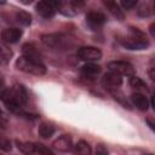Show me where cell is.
Returning a JSON list of instances; mask_svg holds the SVG:
<instances>
[{"label":"cell","instance_id":"obj_26","mask_svg":"<svg viewBox=\"0 0 155 155\" xmlns=\"http://www.w3.org/2000/svg\"><path fill=\"white\" fill-rule=\"evenodd\" d=\"M1 115H2V114H1V111H0V116H1Z\"/></svg>","mask_w":155,"mask_h":155},{"label":"cell","instance_id":"obj_6","mask_svg":"<svg viewBox=\"0 0 155 155\" xmlns=\"http://www.w3.org/2000/svg\"><path fill=\"white\" fill-rule=\"evenodd\" d=\"M76 56L81 61H85L87 63H94L96 61L101 59L102 52L97 47H93V46H84V47H80L78 50Z\"/></svg>","mask_w":155,"mask_h":155},{"label":"cell","instance_id":"obj_11","mask_svg":"<svg viewBox=\"0 0 155 155\" xmlns=\"http://www.w3.org/2000/svg\"><path fill=\"white\" fill-rule=\"evenodd\" d=\"M22 36V30L18 28H6L1 31V39L2 41L7 44H15L17 42Z\"/></svg>","mask_w":155,"mask_h":155},{"label":"cell","instance_id":"obj_27","mask_svg":"<svg viewBox=\"0 0 155 155\" xmlns=\"http://www.w3.org/2000/svg\"><path fill=\"white\" fill-rule=\"evenodd\" d=\"M147 155H151V154H147Z\"/></svg>","mask_w":155,"mask_h":155},{"label":"cell","instance_id":"obj_23","mask_svg":"<svg viewBox=\"0 0 155 155\" xmlns=\"http://www.w3.org/2000/svg\"><path fill=\"white\" fill-rule=\"evenodd\" d=\"M94 155H109L107 148L103 145V144H98L97 145V149H96V154Z\"/></svg>","mask_w":155,"mask_h":155},{"label":"cell","instance_id":"obj_19","mask_svg":"<svg viewBox=\"0 0 155 155\" xmlns=\"http://www.w3.org/2000/svg\"><path fill=\"white\" fill-rule=\"evenodd\" d=\"M130 85L133 87V88H136L137 91H145V92H148V86H147V84L142 80V79H139V78H137V76H131V79H130Z\"/></svg>","mask_w":155,"mask_h":155},{"label":"cell","instance_id":"obj_4","mask_svg":"<svg viewBox=\"0 0 155 155\" xmlns=\"http://www.w3.org/2000/svg\"><path fill=\"white\" fill-rule=\"evenodd\" d=\"M18 149L24 155H54L51 149L39 143H29V142H17Z\"/></svg>","mask_w":155,"mask_h":155},{"label":"cell","instance_id":"obj_25","mask_svg":"<svg viewBox=\"0 0 155 155\" xmlns=\"http://www.w3.org/2000/svg\"><path fill=\"white\" fill-rule=\"evenodd\" d=\"M4 85H5V79H4V75L0 74V90L4 88Z\"/></svg>","mask_w":155,"mask_h":155},{"label":"cell","instance_id":"obj_2","mask_svg":"<svg viewBox=\"0 0 155 155\" xmlns=\"http://www.w3.org/2000/svg\"><path fill=\"white\" fill-rule=\"evenodd\" d=\"M121 44L128 50H144L149 46L145 34L138 28H130L128 34L121 39Z\"/></svg>","mask_w":155,"mask_h":155},{"label":"cell","instance_id":"obj_13","mask_svg":"<svg viewBox=\"0 0 155 155\" xmlns=\"http://www.w3.org/2000/svg\"><path fill=\"white\" fill-rule=\"evenodd\" d=\"M107 21V17L101 13V12H88L86 15V22L91 25V27H101L102 24H104Z\"/></svg>","mask_w":155,"mask_h":155},{"label":"cell","instance_id":"obj_12","mask_svg":"<svg viewBox=\"0 0 155 155\" xmlns=\"http://www.w3.org/2000/svg\"><path fill=\"white\" fill-rule=\"evenodd\" d=\"M53 147L59 150V151H70L74 145H73V140L71 137L68 134H63L61 137H58L54 142H53Z\"/></svg>","mask_w":155,"mask_h":155},{"label":"cell","instance_id":"obj_21","mask_svg":"<svg viewBox=\"0 0 155 155\" xmlns=\"http://www.w3.org/2000/svg\"><path fill=\"white\" fill-rule=\"evenodd\" d=\"M16 18H17L18 23H21L23 25H29L31 23V16L27 11H19V12H17L16 13Z\"/></svg>","mask_w":155,"mask_h":155},{"label":"cell","instance_id":"obj_7","mask_svg":"<svg viewBox=\"0 0 155 155\" xmlns=\"http://www.w3.org/2000/svg\"><path fill=\"white\" fill-rule=\"evenodd\" d=\"M82 6V2H78V1H73V0H68V1H58V7L57 10L68 17L71 16H76L80 12V7Z\"/></svg>","mask_w":155,"mask_h":155},{"label":"cell","instance_id":"obj_16","mask_svg":"<svg viewBox=\"0 0 155 155\" xmlns=\"http://www.w3.org/2000/svg\"><path fill=\"white\" fill-rule=\"evenodd\" d=\"M74 151L76 155H91L92 149H91V145L86 140L81 139L74 145Z\"/></svg>","mask_w":155,"mask_h":155},{"label":"cell","instance_id":"obj_17","mask_svg":"<svg viewBox=\"0 0 155 155\" xmlns=\"http://www.w3.org/2000/svg\"><path fill=\"white\" fill-rule=\"evenodd\" d=\"M104 5H105V7H107V8H108V10H109L116 18H119V19H122V18H124L122 10L120 8V6H119L117 2L108 0V1H104Z\"/></svg>","mask_w":155,"mask_h":155},{"label":"cell","instance_id":"obj_10","mask_svg":"<svg viewBox=\"0 0 155 155\" xmlns=\"http://www.w3.org/2000/svg\"><path fill=\"white\" fill-rule=\"evenodd\" d=\"M102 84L105 88L108 90H116L121 84H122V78L115 73H111L109 71L108 74H105L103 76V80H102Z\"/></svg>","mask_w":155,"mask_h":155},{"label":"cell","instance_id":"obj_1","mask_svg":"<svg viewBox=\"0 0 155 155\" xmlns=\"http://www.w3.org/2000/svg\"><path fill=\"white\" fill-rule=\"evenodd\" d=\"M0 99L10 111L25 115L22 108L28 102V93L23 86L16 85L12 88H2L0 91Z\"/></svg>","mask_w":155,"mask_h":155},{"label":"cell","instance_id":"obj_20","mask_svg":"<svg viewBox=\"0 0 155 155\" xmlns=\"http://www.w3.org/2000/svg\"><path fill=\"white\" fill-rule=\"evenodd\" d=\"M23 53H24L23 56H25V57H30V58L40 61V54L31 44H27V45L23 46Z\"/></svg>","mask_w":155,"mask_h":155},{"label":"cell","instance_id":"obj_22","mask_svg":"<svg viewBox=\"0 0 155 155\" xmlns=\"http://www.w3.org/2000/svg\"><path fill=\"white\" fill-rule=\"evenodd\" d=\"M0 149L4 150V151L11 150V142L7 138H5L4 136H1V134H0Z\"/></svg>","mask_w":155,"mask_h":155},{"label":"cell","instance_id":"obj_8","mask_svg":"<svg viewBox=\"0 0 155 155\" xmlns=\"http://www.w3.org/2000/svg\"><path fill=\"white\" fill-rule=\"evenodd\" d=\"M58 7V1H40L36 4V12L44 18H51L54 16Z\"/></svg>","mask_w":155,"mask_h":155},{"label":"cell","instance_id":"obj_24","mask_svg":"<svg viewBox=\"0 0 155 155\" xmlns=\"http://www.w3.org/2000/svg\"><path fill=\"white\" fill-rule=\"evenodd\" d=\"M136 1L134 0H126V1H121V6L124 7V8H126V10H128V8H132L133 6H136Z\"/></svg>","mask_w":155,"mask_h":155},{"label":"cell","instance_id":"obj_15","mask_svg":"<svg viewBox=\"0 0 155 155\" xmlns=\"http://www.w3.org/2000/svg\"><path fill=\"white\" fill-rule=\"evenodd\" d=\"M81 73L85 78L93 79L94 76H97L101 73V67L96 63H86L81 67Z\"/></svg>","mask_w":155,"mask_h":155},{"label":"cell","instance_id":"obj_18","mask_svg":"<svg viewBox=\"0 0 155 155\" xmlns=\"http://www.w3.org/2000/svg\"><path fill=\"white\" fill-rule=\"evenodd\" d=\"M39 134L42 137V138H50L53 133H54V127L50 124H46V122H42L40 126H39V130H38Z\"/></svg>","mask_w":155,"mask_h":155},{"label":"cell","instance_id":"obj_14","mask_svg":"<svg viewBox=\"0 0 155 155\" xmlns=\"http://www.w3.org/2000/svg\"><path fill=\"white\" fill-rule=\"evenodd\" d=\"M131 101L136 105V108H138L139 110H148L149 108V101L143 93H139V92L133 93L131 96Z\"/></svg>","mask_w":155,"mask_h":155},{"label":"cell","instance_id":"obj_3","mask_svg":"<svg viewBox=\"0 0 155 155\" xmlns=\"http://www.w3.org/2000/svg\"><path fill=\"white\" fill-rule=\"evenodd\" d=\"M16 67L21 71H24V73L31 74V75H36V76L44 75L46 73V68L41 63V61L34 59L30 57H25V56H22L16 61Z\"/></svg>","mask_w":155,"mask_h":155},{"label":"cell","instance_id":"obj_9","mask_svg":"<svg viewBox=\"0 0 155 155\" xmlns=\"http://www.w3.org/2000/svg\"><path fill=\"white\" fill-rule=\"evenodd\" d=\"M41 40L45 45L52 48H63L67 42V39L61 34H45L41 36Z\"/></svg>","mask_w":155,"mask_h":155},{"label":"cell","instance_id":"obj_5","mask_svg":"<svg viewBox=\"0 0 155 155\" xmlns=\"http://www.w3.org/2000/svg\"><path fill=\"white\" fill-rule=\"evenodd\" d=\"M108 68L111 73H115L120 76H133L134 75V68L131 63L126 61H113L108 64Z\"/></svg>","mask_w":155,"mask_h":155}]
</instances>
